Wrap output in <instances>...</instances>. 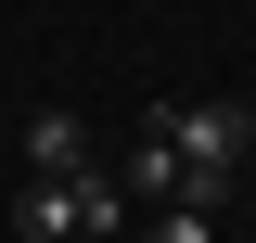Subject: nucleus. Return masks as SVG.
Masks as SVG:
<instances>
[{
	"mask_svg": "<svg viewBox=\"0 0 256 243\" xmlns=\"http://www.w3.org/2000/svg\"><path fill=\"white\" fill-rule=\"evenodd\" d=\"M0 218H13L26 243H116V230H128V180H102V166H64V180H26Z\"/></svg>",
	"mask_w": 256,
	"mask_h": 243,
	"instance_id": "nucleus-1",
	"label": "nucleus"
},
{
	"mask_svg": "<svg viewBox=\"0 0 256 243\" xmlns=\"http://www.w3.org/2000/svg\"><path fill=\"white\" fill-rule=\"evenodd\" d=\"M154 141H180V166H192V205H218V192L244 180V141H256V116H244V102H154Z\"/></svg>",
	"mask_w": 256,
	"mask_h": 243,
	"instance_id": "nucleus-2",
	"label": "nucleus"
},
{
	"mask_svg": "<svg viewBox=\"0 0 256 243\" xmlns=\"http://www.w3.org/2000/svg\"><path fill=\"white\" fill-rule=\"evenodd\" d=\"M13 154H26V180H64V166H90V128L64 116V102H38V116L13 128Z\"/></svg>",
	"mask_w": 256,
	"mask_h": 243,
	"instance_id": "nucleus-3",
	"label": "nucleus"
},
{
	"mask_svg": "<svg viewBox=\"0 0 256 243\" xmlns=\"http://www.w3.org/2000/svg\"><path fill=\"white\" fill-rule=\"evenodd\" d=\"M116 180H128V205H180V192H192V166H180V141H154V128H141Z\"/></svg>",
	"mask_w": 256,
	"mask_h": 243,
	"instance_id": "nucleus-4",
	"label": "nucleus"
},
{
	"mask_svg": "<svg viewBox=\"0 0 256 243\" xmlns=\"http://www.w3.org/2000/svg\"><path fill=\"white\" fill-rule=\"evenodd\" d=\"M141 243H218V205H192V192H180V205H154Z\"/></svg>",
	"mask_w": 256,
	"mask_h": 243,
	"instance_id": "nucleus-5",
	"label": "nucleus"
},
{
	"mask_svg": "<svg viewBox=\"0 0 256 243\" xmlns=\"http://www.w3.org/2000/svg\"><path fill=\"white\" fill-rule=\"evenodd\" d=\"M244 192H256V141H244Z\"/></svg>",
	"mask_w": 256,
	"mask_h": 243,
	"instance_id": "nucleus-6",
	"label": "nucleus"
}]
</instances>
